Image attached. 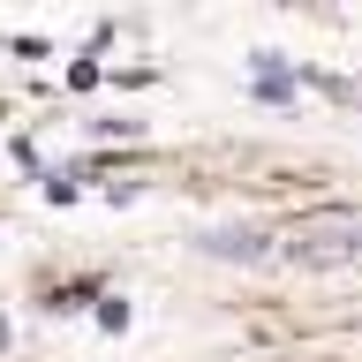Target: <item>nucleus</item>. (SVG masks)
<instances>
[{
	"label": "nucleus",
	"mask_w": 362,
	"mask_h": 362,
	"mask_svg": "<svg viewBox=\"0 0 362 362\" xmlns=\"http://www.w3.org/2000/svg\"><path fill=\"white\" fill-rule=\"evenodd\" d=\"M204 249H211V257L249 264V257H272V234H257V226H211V234H204Z\"/></svg>",
	"instance_id": "obj_1"
},
{
	"label": "nucleus",
	"mask_w": 362,
	"mask_h": 362,
	"mask_svg": "<svg viewBox=\"0 0 362 362\" xmlns=\"http://www.w3.org/2000/svg\"><path fill=\"white\" fill-rule=\"evenodd\" d=\"M0 347H8V325H0Z\"/></svg>",
	"instance_id": "obj_2"
}]
</instances>
